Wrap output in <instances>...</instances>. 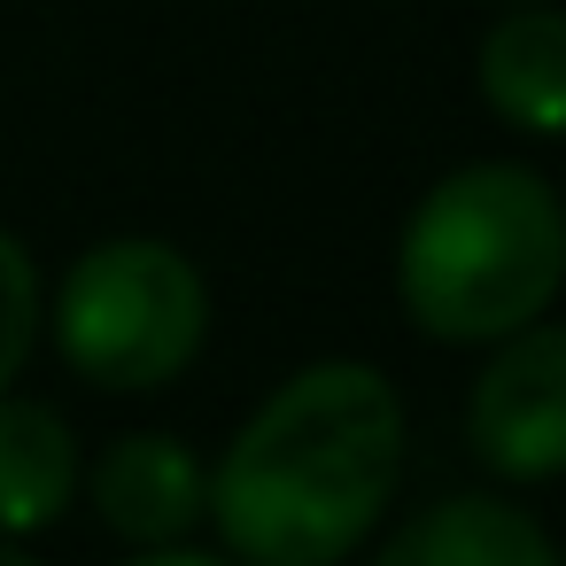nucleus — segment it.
<instances>
[{
    "label": "nucleus",
    "instance_id": "nucleus-6",
    "mask_svg": "<svg viewBox=\"0 0 566 566\" xmlns=\"http://www.w3.org/2000/svg\"><path fill=\"white\" fill-rule=\"evenodd\" d=\"M373 566H566V558L543 535V520H527L520 504L450 496V504H427L419 520H403Z\"/></svg>",
    "mask_w": 566,
    "mask_h": 566
},
{
    "label": "nucleus",
    "instance_id": "nucleus-11",
    "mask_svg": "<svg viewBox=\"0 0 566 566\" xmlns=\"http://www.w3.org/2000/svg\"><path fill=\"white\" fill-rule=\"evenodd\" d=\"M0 566H40L32 551H17V535H0Z\"/></svg>",
    "mask_w": 566,
    "mask_h": 566
},
{
    "label": "nucleus",
    "instance_id": "nucleus-8",
    "mask_svg": "<svg viewBox=\"0 0 566 566\" xmlns=\"http://www.w3.org/2000/svg\"><path fill=\"white\" fill-rule=\"evenodd\" d=\"M78 496V434L55 403L0 388V535H40Z\"/></svg>",
    "mask_w": 566,
    "mask_h": 566
},
{
    "label": "nucleus",
    "instance_id": "nucleus-1",
    "mask_svg": "<svg viewBox=\"0 0 566 566\" xmlns=\"http://www.w3.org/2000/svg\"><path fill=\"white\" fill-rule=\"evenodd\" d=\"M403 481V403L388 373L326 357L295 373L210 473V520L249 566L349 558Z\"/></svg>",
    "mask_w": 566,
    "mask_h": 566
},
{
    "label": "nucleus",
    "instance_id": "nucleus-10",
    "mask_svg": "<svg viewBox=\"0 0 566 566\" xmlns=\"http://www.w3.org/2000/svg\"><path fill=\"white\" fill-rule=\"evenodd\" d=\"M133 566H226V558H210V551H179V543H156V551H140Z\"/></svg>",
    "mask_w": 566,
    "mask_h": 566
},
{
    "label": "nucleus",
    "instance_id": "nucleus-3",
    "mask_svg": "<svg viewBox=\"0 0 566 566\" xmlns=\"http://www.w3.org/2000/svg\"><path fill=\"white\" fill-rule=\"evenodd\" d=\"M210 342V287L171 241H102L55 295V349L78 380L140 396L179 380Z\"/></svg>",
    "mask_w": 566,
    "mask_h": 566
},
{
    "label": "nucleus",
    "instance_id": "nucleus-7",
    "mask_svg": "<svg viewBox=\"0 0 566 566\" xmlns=\"http://www.w3.org/2000/svg\"><path fill=\"white\" fill-rule=\"evenodd\" d=\"M481 102L543 140H566V9H512L481 40Z\"/></svg>",
    "mask_w": 566,
    "mask_h": 566
},
{
    "label": "nucleus",
    "instance_id": "nucleus-5",
    "mask_svg": "<svg viewBox=\"0 0 566 566\" xmlns=\"http://www.w3.org/2000/svg\"><path fill=\"white\" fill-rule=\"evenodd\" d=\"M202 504H210V473L179 434H125L94 465V512L140 551L179 543L202 520Z\"/></svg>",
    "mask_w": 566,
    "mask_h": 566
},
{
    "label": "nucleus",
    "instance_id": "nucleus-4",
    "mask_svg": "<svg viewBox=\"0 0 566 566\" xmlns=\"http://www.w3.org/2000/svg\"><path fill=\"white\" fill-rule=\"evenodd\" d=\"M465 442L504 481H558L566 473V326H520L473 380Z\"/></svg>",
    "mask_w": 566,
    "mask_h": 566
},
{
    "label": "nucleus",
    "instance_id": "nucleus-9",
    "mask_svg": "<svg viewBox=\"0 0 566 566\" xmlns=\"http://www.w3.org/2000/svg\"><path fill=\"white\" fill-rule=\"evenodd\" d=\"M32 342H40V272L17 233H0V388L24 373Z\"/></svg>",
    "mask_w": 566,
    "mask_h": 566
},
{
    "label": "nucleus",
    "instance_id": "nucleus-2",
    "mask_svg": "<svg viewBox=\"0 0 566 566\" xmlns=\"http://www.w3.org/2000/svg\"><path fill=\"white\" fill-rule=\"evenodd\" d=\"M566 280V202L527 164H465L411 210L396 295L434 342H504Z\"/></svg>",
    "mask_w": 566,
    "mask_h": 566
}]
</instances>
